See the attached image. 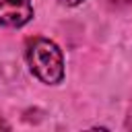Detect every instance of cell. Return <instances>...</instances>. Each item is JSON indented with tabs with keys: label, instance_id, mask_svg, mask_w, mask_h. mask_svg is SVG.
<instances>
[{
	"label": "cell",
	"instance_id": "cell-1",
	"mask_svg": "<svg viewBox=\"0 0 132 132\" xmlns=\"http://www.w3.org/2000/svg\"><path fill=\"white\" fill-rule=\"evenodd\" d=\"M27 62L31 72L43 80L45 85H56L64 76V62L62 52L58 45L45 37H33L27 45Z\"/></svg>",
	"mask_w": 132,
	"mask_h": 132
},
{
	"label": "cell",
	"instance_id": "cell-2",
	"mask_svg": "<svg viewBox=\"0 0 132 132\" xmlns=\"http://www.w3.org/2000/svg\"><path fill=\"white\" fill-rule=\"evenodd\" d=\"M33 16L31 0H0V25L23 27Z\"/></svg>",
	"mask_w": 132,
	"mask_h": 132
},
{
	"label": "cell",
	"instance_id": "cell-3",
	"mask_svg": "<svg viewBox=\"0 0 132 132\" xmlns=\"http://www.w3.org/2000/svg\"><path fill=\"white\" fill-rule=\"evenodd\" d=\"M109 6H113V8H122V6H128L132 0H105Z\"/></svg>",
	"mask_w": 132,
	"mask_h": 132
},
{
	"label": "cell",
	"instance_id": "cell-4",
	"mask_svg": "<svg viewBox=\"0 0 132 132\" xmlns=\"http://www.w3.org/2000/svg\"><path fill=\"white\" fill-rule=\"evenodd\" d=\"M64 4H68V6H76V4H80L82 0H62Z\"/></svg>",
	"mask_w": 132,
	"mask_h": 132
},
{
	"label": "cell",
	"instance_id": "cell-5",
	"mask_svg": "<svg viewBox=\"0 0 132 132\" xmlns=\"http://www.w3.org/2000/svg\"><path fill=\"white\" fill-rule=\"evenodd\" d=\"M0 128H4V130H8V128H10V126H8V124H6V122H4V120H2V118H0Z\"/></svg>",
	"mask_w": 132,
	"mask_h": 132
},
{
	"label": "cell",
	"instance_id": "cell-6",
	"mask_svg": "<svg viewBox=\"0 0 132 132\" xmlns=\"http://www.w3.org/2000/svg\"><path fill=\"white\" fill-rule=\"evenodd\" d=\"M126 126H128V128H132V113H130V118H128V122H126Z\"/></svg>",
	"mask_w": 132,
	"mask_h": 132
}]
</instances>
